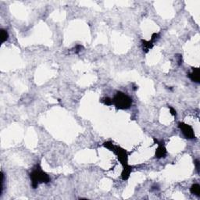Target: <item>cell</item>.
I'll list each match as a JSON object with an SVG mask.
<instances>
[{
	"instance_id": "1",
	"label": "cell",
	"mask_w": 200,
	"mask_h": 200,
	"mask_svg": "<svg viewBox=\"0 0 200 200\" xmlns=\"http://www.w3.org/2000/svg\"><path fill=\"white\" fill-rule=\"evenodd\" d=\"M30 178L33 188H36L40 183H48L50 181L49 175L41 170L38 164L34 166L32 172L30 174Z\"/></svg>"
},
{
	"instance_id": "2",
	"label": "cell",
	"mask_w": 200,
	"mask_h": 200,
	"mask_svg": "<svg viewBox=\"0 0 200 200\" xmlns=\"http://www.w3.org/2000/svg\"><path fill=\"white\" fill-rule=\"evenodd\" d=\"M113 103L117 109H127L131 106L132 99L128 95L123 93L121 91H118L113 99Z\"/></svg>"
},
{
	"instance_id": "3",
	"label": "cell",
	"mask_w": 200,
	"mask_h": 200,
	"mask_svg": "<svg viewBox=\"0 0 200 200\" xmlns=\"http://www.w3.org/2000/svg\"><path fill=\"white\" fill-rule=\"evenodd\" d=\"M103 145L106 147V148H107V149H110L111 151H113V152H114V153L116 154L119 160L120 161L122 165L124 166L128 165V153L126 152V150L120 148V147L115 146V145H113V144L111 143V142H109V141L105 142V143L103 144Z\"/></svg>"
},
{
	"instance_id": "4",
	"label": "cell",
	"mask_w": 200,
	"mask_h": 200,
	"mask_svg": "<svg viewBox=\"0 0 200 200\" xmlns=\"http://www.w3.org/2000/svg\"><path fill=\"white\" fill-rule=\"evenodd\" d=\"M179 128L186 138H188V139L195 138L193 128H191L190 125L184 124V123H179Z\"/></svg>"
},
{
	"instance_id": "5",
	"label": "cell",
	"mask_w": 200,
	"mask_h": 200,
	"mask_svg": "<svg viewBox=\"0 0 200 200\" xmlns=\"http://www.w3.org/2000/svg\"><path fill=\"white\" fill-rule=\"evenodd\" d=\"M156 142L158 143L159 146L158 148L156 149V158H163V157H165L166 155V148L164 147V145H163L162 143H159L157 141Z\"/></svg>"
},
{
	"instance_id": "6",
	"label": "cell",
	"mask_w": 200,
	"mask_h": 200,
	"mask_svg": "<svg viewBox=\"0 0 200 200\" xmlns=\"http://www.w3.org/2000/svg\"><path fill=\"white\" fill-rule=\"evenodd\" d=\"M188 77L190 78L191 80L194 82H196V83H199L200 81V76H199V68H193L192 72L189 74Z\"/></svg>"
},
{
	"instance_id": "7",
	"label": "cell",
	"mask_w": 200,
	"mask_h": 200,
	"mask_svg": "<svg viewBox=\"0 0 200 200\" xmlns=\"http://www.w3.org/2000/svg\"><path fill=\"white\" fill-rule=\"evenodd\" d=\"M131 172V166H130L129 165H127L124 166V170H123V172H122V179L123 180H127L129 178L130 176V174Z\"/></svg>"
},
{
	"instance_id": "8",
	"label": "cell",
	"mask_w": 200,
	"mask_h": 200,
	"mask_svg": "<svg viewBox=\"0 0 200 200\" xmlns=\"http://www.w3.org/2000/svg\"><path fill=\"white\" fill-rule=\"evenodd\" d=\"M142 42V46H143V50L145 52H149V50L151 49L153 46V42L152 41H145V40H142L141 41Z\"/></svg>"
},
{
	"instance_id": "9",
	"label": "cell",
	"mask_w": 200,
	"mask_h": 200,
	"mask_svg": "<svg viewBox=\"0 0 200 200\" xmlns=\"http://www.w3.org/2000/svg\"><path fill=\"white\" fill-rule=\"evenodd\" d=\"M191 193L197 196H200V185L199 184H194L191 187Z\"/></svg>"
},
{
	"instance_id": "10",
	"label": "cell",
	"mask_w": 200,
	"mask_h": 200,
	"mask_svg": "<svg viewBox=\"0 0 200 200\" xmlns=\"http://www.w3.org/2000/svg\"><path fill=\"white\" fill-rule=\"evenodd\" d=\"M8 37H9L8 32H7L6 30L2 29V30H1V38H2V43L5 42V41L8 39Z\"/></svg>"
},
{
	"instance_id": "11",
	"label": "cell",
	"mask_w": 200,
	"mask_h": 200,
	"mask_svg": "<svg viewBox=\"0 0 200 200\" xmlns=\"http://www.w3.org/2000/svg\"><path fill=\"white\" fill-rule=\"evenodd\" d=\"M103 102L104 103V104H106V105H107V106H110V105H112L113 104V99H109V98H105V99H103Z\"/></svg>"
},
{
	"instance_id": "12",
	"label": "cell",
	"mask_w": 200,
	"mask_h": 200,
	"mask_svg": "<svg viewBox=\"0 0 200 200\" xmlns=\"http://www.w3.org/2000/svg\"><path fill=\"white\" fill-rule=\"evenodd\" d=\"M195 167H196L197 172L199 173V159H196L195 161Z\"/></svg>"
},
{
	"instance_id": "13",
	"label": "cell",
	"mask_w": 200,
	"mask_h": 200,
	"mask_svg": "<svg viewBox=\"0 0 200 200\" xmlns=\"http://www.w3.org/2000/svg\"><path fill=\"white\" fill-rule=\"evenodd\" d=\"M83 49V46H81V45H77L76 46V48H75V53H79L80 51H81V49Z\"/></svg>"
},
{
	"instance_id": "14",
	"label": "cell",
	"mask_w": 200,
	"mask_h": 200,
	"mask_svg": "<svg viewBox=\"0 0 200 200\" xmlns=\"http://www.w3.org/2000/svg\"><path fill=\"white\" fill-rule=\"evenodd\" d=\"M170 113H171L173 116H176L177 115V113H176V110H175L174 108L172 107H170Z\"/></svg>"
},
{
	"instance_id": "15",
	"label": "cell",
	"mask_w": 200,
	"mask_h": 200,
	"mask_svg": "<svg viewBox=\"0 0 200 200\" xmlns=\"http://www.w3.org/2000/svg\"><path fill=\"white\" fill-rule=\"evenodd\" d=\"M178 57V64H179V65H181V63H182V56H181V55H179Z\"/></svg>"
}]
</instances>
